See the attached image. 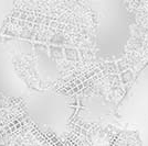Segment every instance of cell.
<instances>
[{
  "mask_svg": "<svg viewBox=\"0 0 148 146\" xmlns=\"http://www.w3.org/2000/svg\"><path fill=\"white\" fill-rule=\"evenodd\" d=\"M121 77H122V81H123L124 84H126V82H128L130 80H132V78H133V74H132L130 70H126V72L122 73Z\"/></svg>",
  "mask_w": 148,
  "mask_h": 146,
  "instance_id": "6da1fadb",
  "label": "cell"
}]
</instances>
